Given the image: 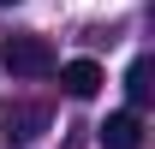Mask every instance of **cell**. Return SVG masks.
<instances>
[{
    "mask_svg": "<svg viewBox=\"0 0 155 149\" xmlns=\"http://www.w3.org/2000/svg\"><path fill=\"white\" fill-rule=\"evenodd\" d=\"M0 66H6L12 78H48L60 60H54V48H48V36L18 30V36H6V42H0Z\"/></svg>",
    "mask_w": 155,
    "mask_h": 149,
    "instance_id": "1",
    "label": "cell"
},
{
    "mask_svg": "<svg viewBox=\"0 0 155 149\" xmlns=\"http://www.w3.org/2000/svg\"><path fill=\"white\" fill-rule=\"evenodd\" d=\"M0 125H6V143H30V137L48 125V108H42V101H12V108L0 113Z\"/></svg>",
    "mask_w": 155,
    "mask_h": 149,
    "instance_id": "2",
    "label": "cell"
},
{
    "mask_svg": "<svg viewBox=\"0 0 155 149\" xmlns=\"http://www.w3.org/2000/svg\"><path fill=\"white\" fill-rule=\"evenodd\" d=\"M96 131H101V149H143V119L137 113H107Z\"/></svg>",
    "mask_w": 155,
    "mask_h": 149,
    "instance_id": "3",
    "label": "cell"
},
{
    "mask_svg": "<svg viewBox=\"0 0 155 149\" xmlns=\"http://www.w3.org/2000/svg\"><path fill=\"white\" fill-rule=\"evenodd\" d=\"M101 84H107V78H101V66H96V60H72V66H60V90H66V95H78V101H90Z\"/></svg>",
    "mask_w": 155,
    "mask_h": 149,
    "instance_id": "4",
    "label": "cell"
},
{
    "mask_svg": "<svg viewBox=\"0 0 155 149\" xmlns=\"http://www.w3.org/2000/svg\"><path fill=\"white\" fill-rule=\"evenodd\" d=\"M125 95H131V113L155 101V60H149V54L131 60V72H125Z\"/></svg>",
    "mask_w": 155,
    "mask_h": 149,
    "instance_id": "5",
    "label": "cell"
},
{
    "mask_svg": "<svg viewBox=\"0 0 155 149\" xmlns=\"http://www.w3.org/2000/svg\"><path fill=\"white\" fill-rule=\"evenodd\" d=\"M0 6H18V0H0Z\"/></svg>",
    "mask_w": 155,
    "mask_h": 149,
    "instance_id": "6",
    "label": "cell"
}]
</instances>
